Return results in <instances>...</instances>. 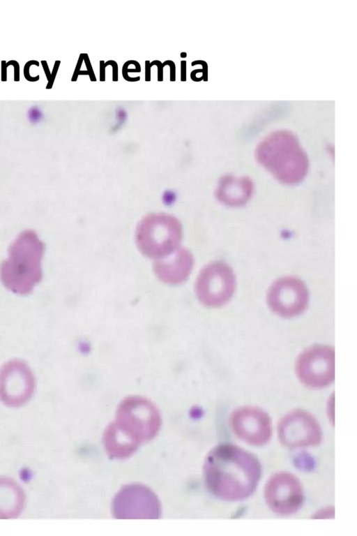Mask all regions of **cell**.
Wrapping results in <instances>:
<instances>
[{
  "label": "cell",
  "instance_id": "22",
  "mask_svg": "<svg viewBox=\"0 0 357 536\" xmlns=\"http://www.w3.org/2000/svg\"><path fill=\"white\" fill-rule=\"evenodd\" d=\"M181 80L184 82L186 80V61H182L181 62Z\"/></svg>",
  "mask_w": 357,
  "mask_h": 536
},
{
  "label": "cell",
  "instance_id": "20",
  "mask_svg": "<svg viewBox=\"0 0 357 536\" xmlns=\"http://www.w3.org/2000/svg\"><path fill=\"white\" fill-rule=\"evenodd\" d=\"M109 64L110 60L106 63H104L103 61H100V80L102 82L105 80V68Z\"/></svg>",
  "mask_w": 357,
  "mask_h": 536
},
{
  "label": "cell",
  "instance_id": "9",
  "mask_svg": "<svg viewBox=\"0 0 357 536\" xmlns=\"http://www.w3.org/2000/svg\"><path fill=\"white\" fill-rule=\"evenodd\" d=\"M280 442L290 448L317 445L321 439V431L316 419L309 412L296 410L287 414L278 428Z\"/></svg>",
  "mask_w": 357,
  "mask_h": 536
},
{
  "label": "cell",
  "instance_id": "25",
  "mask_svg": "<svg viewBox=\"0 0 357 536\" xmlns=\"http://www.w3.org/2000/svg\"><path fill=\"white\" fill-rule=\"evenodd\" d=\"M186 56H187V54H186V53H185V52H182V53H181V57H182V58H185V57H186Z\"/></svg>",
  "mask_w": 357,
  "mask_h": 536
},
{
  "label": "cell",
  "instance_id": "19",
  "mask_svg": "<svg viewBox=\"0 0 357 536\" xmlns=\"http://www.w3.org/2000/svg\"><path fill=\"white\" fill-rule=\"evenodd\" d=\"M83 60H84V58H83V55H82V54H81L79 55V59H78V61H77V65H76V67H75V71H74L73 75V77H72V79H71V80H72L73 82H74V81H76V80H77V77H78L77 74H78V73L80 71V67H81V66H82V61H83Z\"/></svg>",
  "mask_w": 357,
  "mask_h": 536
},
{
  "label": "cell",
  "instance_id": "4",
  "mask_svg": "<svg viewBox=\"0 0 357 536\" xmlns=\"http://www.w3.org/2000/svg\"><path fill=\"white\" fill-rule=\"evenodd\" d=\"M232 269L223 262L208 264L199 271L195 285L199 302L204 306L219 308L227 304L236 290Z\"/></svg>",
  "mask_w": 357,
  "mask_h": 536
},
{
  "label": "cell",
  "instance_id": "24",
  "mask_svg": "<svg viewBox=\"0 0 357 536\" xmlns=\"http://www.w3.org/2000/svg\"><path fill=\"white\" fill-rule=\"evenodd\" d=\"M41 64H42V66L43 68L46 77L47 79V81H48L50 80V78L51 73H50V68L48 67L47 63V61L45 60H42L41 61Z\"/></svg>",
  "mask_w": 357,
  "mask_h": 536
},
{
  "label": "cell",
  "instance_id": "8",
  "mask_svg": "<svg viewBox=\"0 0 357 536\" xmlns=\"http://www.w3.org/2000/svg\"><path fill=\"white\" fill-rule=\"evenodd\" d=\"M264 496L268 507L281 515L294 514L301 507L303 500L299 480L287 472H277L268 479Z\"/></svg>",
  "mask_w": 357,
  "mask_h": 536
},
{
  "label": "cell",
  "instance_id": "7",
  "mask_svg": "<svg viewBox=\"0 0 357 536\" xmlns=\"http://www.w3.org/2000/svg\"><path fill=\"white\" fill-rule=\"evenodd\" d=\"M44 244L35 231L26 230L21 232L10 246L11 258L4 267L5 275L8 278L36 276Z\"/></svg>",
  "mask_w": 357,
  "mask_h": 536
},
{
  "label": "cell",
  "instance_id": "1",
  "mask_svg": "<svg viewBox=\"0 0 357 536\" xmlns=\"http://www.w3.org/2000/svg\"><path fill=\"white\" fill-rule=\"evenodd\" d=\"M204 470L210 491L217 497L229 501L250 496L261 475V466L256 457L231 444L214 448L207 457Z\"/></svg>",
  "mask_w": 357,
  "mask_h": 536
},
{
  "label": "cell",
  "instance_id": "16",
  "mask_svg": "<svg viewBox=\"0 0 357 536\" xmlns=\"http://www.w3.org/2000/svg\"><path fill=\"white\" fill-rule=\"evenodd\" d=\"M60 64H61L60 61H55L54 67H53V69H52V71L51 73L50 78L47 81V84L46 86V89H51L52 87L53 84H54V80H55V78H56V75L58 70H59V67Z\"/></svg>",
  "mask_w": 357,
  "mask_h": 536
},
{
  "label": "cell",
  "instance_id": "15",
  "mask_svg": "<svg viewBox=\"0 0 357 536\" xmlns=\"http://www.w3.org/2000/svg\"><path fill=\"white\" fill-rule=\"evenodd\" d=\"M140 71H141V68L140 67H137V68H135L134 69H128L127 68V66H126V64H124V65L123 66V69H122V74H123V78L126 80L129 81V82H135V81L139 80V77H140L138 76L137 77H128V75H127V73H128V72H140Z\"/></svg>",
  "mask_w": 357,
  "mask_h": 536
},
{
  "label": "cell",
  "instance_id": "12",
  "mask_svg": "<svg viewBox=\"0 0 357 536\" xmlns=\"http://www.w3.org/2000/svg\"><path fill=\"white\" fill-rule=\"evenodd\" d=\"M252 191L253 185L249 178L225 176L220 180L215 195L222 203L238 207L248 202Z\"/></svg>",
  "mask_w": 357,
  "mask_h": 536
},
{
  "label": "cell",
  "instance_id": "2",
  "mask_svg": "<svg viewBox=\"0 0 357 536\" xmlns=\"http://www.w3.org/2000/svg\"><path fill=\"white\" fill-rule=\"evenodd\" d=\"M256 158L276 179L288 185L301 181L307 172L306 154L288 131L275 132L261 141Z\"/></svg>",
  "mask_w": 357,
  "mask_h": 536
},
{
  "label": "cell",
  "instance_id": "18",
  "mask_svg": "<svg viewBox=\"0 0 357 536\" xmlns=\"http://www.w3.org/2000/svg\"><path fill=\"white\" fill-rule=\"evenodd\" d=\"M12 63V60L8 61L6 63V61L3 60L1 61V81L6 82L7 80V68L8 66H10Z\"/></svg>",
  "mask_w": 357,
  "mask_h": 536
},
{
  "label": "cell",
  "instance_id": "17",
  "mask_svg": "<svg viewBox=\"0 0 357 536\" xmlns=\"http://www.w3.org/2000/svg\"><path fill=\"white\" fill-rule=\"evenodd\" d=\"M82 55H83L84 61V62L86 64V68H87V71L89 73V75L90 80L91 81H96V79L95 75L93 73V70L91 62L89 61L88 54H82Z\"/></svg>",
  "mask_w": 357,
  "mask_h": 536
},
{
  "label": "cell",
  "instance_id": "21",
  "mask_svg": "<svg viewBox=\"0 0 357 536\" xmlns=\"http://www.w3.org/2000/svg\"><path fill=\"white\" fill-rule=\"evenodd\" d=\"M110 66H112V80L113 81H117L118 80V67L117 64L115 61L111 60Z\"/></svg>",
  "mask_w": 357,
  "mask_h": 536
},
{
  "label": "cell",
  "instance_id": "10",
  "mask_svg": "<svg viewBox=\"0 0 357 536\" xmlns=\"http://www.w3.org/2000/svg\"><path fill=\"white\" fill-rule=\"evenodd\" d=\"M230 424L234 433L242 440L262 445L271 435V422L268 415L259 408L244 406L235 410Z\"/></svg>",
  "mask_w": 357,
  "mask_h": 536
},
{
  "label": "cell",
  "instance_id": "11",
  "mask_svg": "<svg viewBox=\"0 0 357 536\" xmlns=\"http://www.w3.org/2000/svg\"><path fill=\"white\" fill-rule=\"evenodd\" d=\"M193 264L192 253L186 248H178L169 255L155 260L153 271L162 282L169 285H178L188 278Z\"/></svg>",
  "mask_w": 357,
  "mask_h": 536
},
{
  "label": "cell",
  "instance_id": "13",
  "mask_svg": "<svg viewBox=\"0 0 357 536\" xmlns=\"http://www.w3.org/2000/svg\"><path fill=\"white\" fill-rule=\"evenodd\" d=\"M145 65V80L146 82L151 80V68L153 65H156L158 66V80L162 81V69L165 66L167 65V61L162 64L158 60L153 61L151 63L149 61H146Z\"/></svg>",
  "mask_w": 357,
  "mask_h": 536
},
{
  "label": "cell",
  "instance_id": "3",
  "mask_svg": "<svg viewBox=\"0 0 357 536\" xmlns=\"http://www.w3.org/2000/svg\"><path fill=\"white\" fill-rule=\"evenodd\" d=\"M182 234L181 224L174 216L162 213L151 214L138 223L135 241L143 255L158 260L179 248Z\"/></svg>",
  "mask_w": 357,
  "mask_h": 536
},
{
  "label": "cell",
  "instance_id": "6",
  "mask_svg": "<svg viewBox=\"0 0 357 536\" xmlns=\"http://www.w3.org/2000/svg\"><path fill=\"white\" fill-rule=\"evenodd\" d=\"M310 293L299 278L288 276L275 281L266 295L268 308L275 315L285 319L301 315L307 308Z\"/></svg>",
  "mask_w": 357,
  "mask_h": 536
},
{
  "label": "cell",
  "instance_id": "14",
  "mask_svg": "<svg viewBox=\"0 0 357 536\" xmlns=\"http://www.w3.org/2000/svg\"><path fill=\"white\" fill-rule=\"evenodd\" d=\"M32 65H35L36 66H39V61L36 60H31L27 61L24 67V75L26 80L29 82H36L39 80L40 75H38L35 77L31 76L30 74V68Z\"/></svg>",
  "mask_w": 357,
  "mask_h": 536
},
{
  "label": "cell",
  "instance_id": "23",
  "mask_svg": "<svg viewBox=\"0 0 357 536\" xmlns=\"http://www.w3.org/2000/svg\"><path fill=\"white\" fill-rule=\"evenodd\" d=\"M167 65L170 66V80L175 81V65L172 61L167 60Z\"/></svg>",
  "mask_w": 357,
  "mask_h": 536
},
{
  "label": "cell",
  "instance_id": "5",
  "mask_svg": "<svg viewBox=\"0 0 357 536\" xmlns=\"http://www.w3.org/2000/svg\"><path fill=\"white\" fill-rule=\"evenodd\" d=\"M295 371L299 380L308 387L330 385L335 379L334 348L322 344L305 348L296 360Z\"/></svg>",
  "mask_w": 357,
  "mask_h": 536
}]
</instances>
